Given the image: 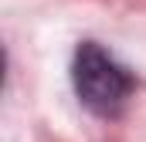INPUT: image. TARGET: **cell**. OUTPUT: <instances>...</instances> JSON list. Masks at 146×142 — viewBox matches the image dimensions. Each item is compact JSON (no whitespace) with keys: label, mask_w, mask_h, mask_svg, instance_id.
<instances>
[{"label":"cell","mask_w":146,"mask_h":142,"mask_svg":"<svg viewBox=\"0 0 146 142\" xmlns=\"http://www.w3.org/2000/svg\"><path fill=\"white\" fill-rule=\"evenodd\" d=\"M72 81L82 105L95 115H115L133 95V74L92 41L75 51Z\"/></svg>","instance_id":"obj_1"}]
</instances>
